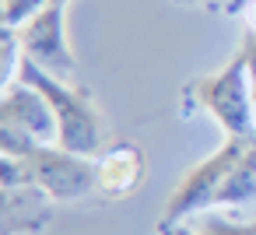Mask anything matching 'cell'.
I'll return each instance as SVG.
<instances>
[{
  "instance_id": "6da1fadb",
  "label": "cell",
  "mask_w": 256,
  "mask_h": 235,
  "mask_svg": "<svg viewBox=\"0 0 256 235\" xmlns=\"http://www.w3.org/2000/svg\"><path fill=\"white\" fill-rule=\"evenodd\" d=\"M186 102L204 109L221 126L224 137L256 140V92L249 84V70H246L242 50H235L224 60V67L190 81L186 84Z\"/></svg>"
},
{
  "instance_id": "8fae6325",
  "label": "cell",
  "mask_w": 256,
  "mask_h": 235,
  "mask_svg": "<svg viewBox=\"0 0 256 235\" xmlns=\"http://www.w3.org/2000/svg\"><path fill=\"white\" fill-rule=\"evenodd\" d=\"M238 50H242V56H246V70H249V84H252V92H256V39H252V36H246Z\"/></svg>"
},
{
  "instance_id": "9c48e42d",
  "label": "cell",
  "mask_w": 256,
  "mask_h": 235,
  "mask_svg": "<svg viewBox=\"0 0 256 235\" xmlns=\"http://www.w3.org/2000/svg\"><path fill=\"white\" fill-rule=\"evenodd\" d=\"M252 200H256V140H249V148L242 151V158L228 172V182L221 190L218 207H242V204H252Z\"/></svg>"
},
{
  "instance_id": "52a82bcc",
  "label": "cell",
  "mask_w": 256,
  "mask_h": 235,
  "mask_svg": "<svg viewBox=\"0 0 256 235\" xmlns=\"http://www.w3.org/2000/svg\"><path fill=\"white\" fill-rule=\"evenodd\" d=\"M0 190H4V232L0 235H32L50 224L56 200L28 179L22 158L0 154Z\"/></svg>"
},
{
  "instance_id": "ba28073f",
  "label": "cell",
  "mask_w": 256,
  "mask_h": 235,
  "mask_svg": "<svg viewBox=\"0 0 256 235\" xmlns=\"http://www.w3.org/2000/svg\"><path fill=\"white\" fill-rule=\"evenodd\" d=\"M144 179H148V154L140 144L116 140L95 154V193L109 200H126L144 186Z\"/></svg>"
},
{
  "instance_id": "30bf717a",
  "label": "cell",
  "mask_w": 256,
  "mask_h": 235,
  "mask_svg": "<svg viewBox=\"0 0 256 235\" xmlns=\"http://www.w3.org/2000/svg\"><path fill=\"white\" fill-rule=\"evenodd\" d=\"M193 228L200 235H256V221H232V218H221L210 210L193 218Z\"/></svg>"
},
{
  "instance_id": "8992f818",
  "label": "cell",
  "mask_w": 256,
  "mask_h": 235,
  "mask_svg": "<svg viewBox=\"0 0 256 235\" xmlns=\"http://www.w3.org/2000/svg\"><path fill=\"white\" fill-rule=\"evenodd\" d=\"M22 56L56 78H70L78 70V56L67 36V0L42 8L36 18H28L22 28H14Z\"/></svg>"
},
{
  "instance_id": "277c9868",
  "label": "cell",
  "mask_w": 256,
  "mask_h": 235,
  "mask_svg": "<svg viewBox=\"0 0 256 235\" xmlns=\"http://www.w3.org/2000/svg\"><path fill=\"white\" fill-rule=\"evenodd\" d=\"M42 144H56V116L46 95L25 81L4 84V98H0V154L25 158Z\"/></svg>"
},
{
  "instance_id": "3957f363",
  "label": "cell",
  "mask_w": 256,
  "mask_h": 235,
  "mask_svg": "<svg viewBox=\"0 0 256 235\" xmlns=\"http://www.w3.org/2000/svg\"><path fill=\"white\" fill-rule=\"evenodd\" d=\"M249 148V140H235L224 137V144L218 151H210L204 162H196L193 168H186V176L176 182V190L168 193L158 224H179L190 218L207 214L210 207L221 204V190L228 182V172L235 168V162L242 158V151Z\"/></svg>"
},
{
  "instance_id": "7c38bea8",
  "label": "cell",
  "mask_w": 256,
  "mask_h": 235,
  "mask_svg": "<svg viewBox=\"0 0 256 235\" xmlns=\"http://www.w3.org/2000/svg\"><path fill=\"white\" fill-rule=\"evenodd\" d=\"M158 235H200L193 224H186V221H179V224H158Z\"/></svg>"
},
{
  "instance_id": "4fadbf2b",
  "label": "cell",
  "mask_w": 256,
  "mask_h": 235,
  "mask_svg": "<svg viewBox=\"0 0 256 235\" xmlns=\"http://www.w3.org/2000/svg\"><path fill=\"white\" fill-rule=\"evenodd\" d=\"M242 22H246V32L256 36V0H246V8H242Z\"/></svg>"
},
{
  "instance_id": "7a4b0ae2",
  "label": "cell",
  "mask_w": 256,
  "mask_h": 235,
  "mask_svg": "<svg viewBox=\"0 0 256 235\" xmlns=\"http://www.w3.org/2000/svg\"><path fill=\"white\" fill-rule=\"evenodd\" d=\"M18 81L39 88L46 95V102L56 116V144L60 148L88 154V158H95L102 151V120H98V109H95V102L84 88L28 64L25 56H22V67H18Z\"/></svg>"
},
{
  "instance_id": "5b68a950",
  "label": "cell",
  "mask_w": 256,
  "mask_h": 235,
  "mask_svg": "<svg viewBox=\"0 0 256 235\" xmlns=\"http://www.w3.org/2000/svg\"><path fill=\"white\" fill-rule=\"evenodd\" d=\"M22 162L28 179L56 204H78L88 193H95V158L88 154L67 151L60 144H42Z\"/></svg>"
}]
</instances>
